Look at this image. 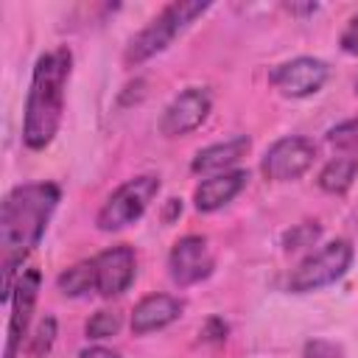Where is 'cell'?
Returning <instances> with one entry per match:
<instances>
[{
    "label": "cell",
    "mask_w": 358,
    "mask_h": 358,
    "mask_svg": "<svg viewBox=\"0 0 358 358\" xmlns=\"http://www.w3.org/2000/svg\"><path fill=\"white\" fill-rule=\"evenodd\" d=\"M285 8H288L291 14H313L319 6H316V3H285Z\"/></svg>",
    "instance_id": "obj_24"
},
{
    "label": "cell",
    "mask_w": 358,
    "mask_h": 358,
    "mask_svg": "<svg viewBox=\"0 0 358 358\" xmlns=\"http://www.w3.org/2000/svg\"><path fill=\"white\" fill-rule=\"evenodd\" d=\"M327 143L338 151H355L358 148V117H350L327 131Z\"/></svg>",
    "instance_id": "obj_20"
},
{
    "label": "cell",
    "mask_w": 358,
    "mask_h": 358,
    "mask_svg": "<svg viewBox=\"0 0 358 358\" xmlns=\"http://www.w3.org/2000/svg\"><path fill=\"white\" fill-rule=\"evenodd\" d=\"M53 341H56V319L53 316H45V319H39V324L34 327V333L28 336L25 355L28 358H45L50 352Z\"/></svg>",
    "instance_id": "obj_18"
},
{
    "label": "cell",
    "mask_w": 358,
    "mask_h": 358,
    "mask_svg": "<svg viewBox=\"0 0 358 358\" xmlns=\"http://www.w3.org/2000/svg\"><path fill=\"white\" fill-rule=\"evenodd\" d=\"M313 159H316L313 140H308L302 134H288V137L274 140L266 148L260 171L271 182H291V179H299L313 165Z\"/></svg>",
    "instance_id": "obj_7"
},
{
    "label": "cell",
    "mask_w": 358,
    "mask_h": 358,
    "mask_svg": "<svg viewBox=\"0 0 358 358\" xmlns=\"http://www.w3.org/2000/svg\"><path fill=\"white\" fill-rule=\"evenodd\" d=\"M246 179L249 173L235 168V171H227V173H215V176H204L199 182V187L193 190V204L199 213H215L221 210L224 204H229L243 187H246Z\"/></svg>",
    "instance_id": "obj_13"
},
{
    "label": "cell",
    "mask_w": 358,
    "mask_h": 358,
    "mask_svg": "<svg viewBox=\"0 0 358 358\" xmlns=\"http://www.w3.org/2000/svg\"><path fill=\"white\" fill-rule=\"evenodd\" d=\"M358 176V157L355 154H341V157H333L322 171H319V187L324 193H333V196H341L352 187Z\"/></svg>",
    "instance_id": "obj_15"
},
{
    "label": "cell",
    "mask_w": 358,
    "mask_h": 358,
    "mask_svg": "<svg viewBox=\"0 0 358 358\" xmlns=\"http://www.w3.org/2000/svg\"><path fill=\"white\" fill-rule=\"evenodd\" d=\"M355 95H358V78H355Z\"/></svg>",
    "instance_id": "obj_25"
},
{
    "label": "cell",
    "mask_w": 358,
    "mask_h": 358,
    "mask_svg": "<svg viewBox=\"0 0 358 358\" xmlns=\"http://www.w3.org/2000/svg\"><path fill=\"white\" fill-rule=\"evenodd\" d=\"M213 109V95L204 87H187L182 90L159 115V131L165 137H185L196 131Z\"/></svg>",
    "instance_id": "obj_9"
},
{
    "label": "cell",
    "mask_w": 358,
    "mask_h": 358,
    "mask_svg": "<svg viewBox=\"0 0 358 358\" xmlns=\"http://www.w3.org/2000/svg\"><path fill=\"white\" fill-rule=\"evenodd\" d=\"M62 199L53 182H28L6 193L0 204V252H3V302L8 299L17 271L25 257L39 246L56 204Z\"/></svg>",
    "instance_id": "obj_1"
},
{
    "label": "cell",
    "mask_w": 358,
    "mask_h": 358,
    "mask_svg": "<svg viewBox=\"0 0 358 358\" xmlns=\"http://www.w3.org/2000/svg\"><path fill=\"white\" fill-rule=\"evenodd\" d=\"M120 327H123V316H120L117 310H106V308H103V310H95V313L87 319L84 333H87V338L101 341V338H112V336H117Z\"/></svg>",
    "instance_id": "obj_17"
},
{
    "label": "cell",
    "mask_w": 358,
    "mask_h": 358,
    "mask_svg": "<svg viewBox=\"0 0 358 358\" xmlns=\"http://www.w3.org/2000/svg\"><path fill=\"white\" fill-rule=\"evenodd\" d=\"M352 255H355V249H352V243L347 238H336V241L324 243L322 249L308 255L291 271L288 291L291 294H310V291H319L324 285H333L352 266Z\"/></svg>",
    "instance_id": "obj_5"
},
{
    "label": "cell",
    "mask_w": 358,
    "mask_h": 358,
    "mask_svg": "<svg viewBox=\"0 0 358 358\" xmlns=\"http://www.w3.org/2000/svg\"><path fill=\"white\" fill-rule=\"evenodd\" d=\"M159 187H162V182L154 173H140L134 179H126L120 187H115L109 193V199L98 210L95 227L101 232H120V229L131 227L134 221L143 218L148 204L157 199Z\"/></svg>",
    "instance_id": "obj_4"
},
{
    "label": "cell",
    "mask_w": 358,
    "mask_h": 358,
    "mask_svg": "<svg viewBox=\"0 0 358 358\" xmlns=\"http://www.w3.org/2000/svg\"><path fill=\"white\" fill-rule=\"evenodd\" d=\"M252 148V140L246 134H235L224 143H213L207 148H201L190 168L193 173H201V176H215V173H227V171H235V165L249 154Z\"/></svg>",
    "instance_id": "obj_12"
},
{
    "label": "cell",
    "mask_w": 358,
    "mask_h": 358,
    "mask_svg": "<svg viewBox=\"0 0 358 358\" xmlns=\"http://www.w3.org/2000/svg\"><path fill=\"white\" fill-rule=\"evenodd\" d=\"M56 288L64 296H87L95 291V277H92V260H81L70 268H64L56 277Z\"/></svg>",
    "instance_id": "obj_16"
},
{
    "label": "cell",
    "mask_w": 358,
    "mask_h": 358,
    "mask_svg": "<svg viewBox=\"0 0 358 358\" xmlns=\"http://www.w3.org/2000/svg\"><path fill=\"white\" fill-rule=\"evenodd\" d=\"M213 252L204 235H185L171 246L168 274L176 285H193L213 274Z\"/></svg>",
    "instance_id": "obj_11"
},
{
    "label": "cell",
    "mask_w": 358,
    "mask_h": 358,
    "mask_svg": "<svg viewBox=\"0 0 358 358\" xmlns=\"http://www.w3.org/2000/svg\"><path fill=\"white\" fill-rule=\"evenodd\" d=\"M39 285H42V274L36 268H22L17 274V282L8 294V305H11V313H8V330H6V355L3 358H20L22 352V344L28 341V327H31V319H34V305H36V296H39Z\"/></svg>",
    "instance_id": "obj_6"
},
{
    "label": "cell",
    "mask_w": 358,
    "mask_h": 358,
    "mask_svg": "<svg viewBox=\"0 0 358 358\" xmlns=\"http://www.w3.org/2000/svg\"><path fill=\"white\" fill-rule=\"evenodd\" d=\"M207 8H210V3H204V0H173V3H168L143 31H137L131 36V42H129V48L123 53V62L129 67H137V64L148 62L151 56L162 53Z\"/></svg>",
    "instance_id": "obj_3"
},
{
    "label": "cell",
    "mask_w": 358,
    "mask_h": 358,
    "mask_svg": "<svg viewBox=\"0 0 358 358\" xmlns=\"http://www.w3.org/2000/svg\"><path fill=\"white\" fill-rule=\"evenodd\" d=\"M179 316H182V302L176 296H171V294H148L131 310V333L134 336H145V333L162 330L171 322H176Z\"/></svg>",
    "instance_id": "obj_14"
},
{
    "label": "cell",
    "mask_w": 358,
    "mask_h": 358,
    "mask_svg": "<svg viewBox=\"0 0 358 358\" xmlns=\"http://www.w3.org/2000/svg\"><path fill=\"white\" fill-rule=\"evenodd\" d=\"M327 76H330L327 62H322L316 56H296L291 62L277 64L268 73V81L285 98H308L324 87Z\"/></svg>",
    "instance_id": "obj_8"
},
{
    "label": "cell",
    "mask_w": 358,
    "mask_h": 358,
    "mask_svg": "<svg viewBox=\"0 0 358 358\" xmlns=\"http://www.w3.org/2000/svg\"><path fill=\"white\" fill-rule=\"evenodd\" d=\"M78 358H120V355L109 347H87V350L78 352Z\"/></svg>",
    "instance_id": "obj_23"
},
{
    "label": "cell",
    "mask_w": 358,
    "mask_h": 358,
    "mask_svg": "<svg viewBox=\"0 0 358 358\" xmlns=\"http://www.w3.org/2000/svg\"><path fill=\"white\" fill-rule=\"evenodd\" d=\"M92 260V277H95V294L112 299V296H120L131 282H134V274H137V255L131 246L126 243H117V246H109L103 252H98Z\"/></svg>",
    "instance_id": "obj_10"
},
{
    "label": "cell",
    "mask_w": 358,
    "mask_h": 358,
    "mask_svg": "<svg viewBox=\"0 0 358 358\" xmlns=\"http://www.w3.org/2000/svg\"><path fill=\"white\" fill-rule=\"evenodd\" d=\"M338 45H341L344 53L358 56V14L347 20V25H344V31H341V36H338Z\"/></svg>",
    "instance_id": "obj_22"
},
{
    "label": "cell",
    "mask_w": 358,
    "mask_h": 358,
    "mask_svg": "<svg viewBox=\"0 0 358 358\" xmlns=\"http://www.w3.org/2000/svg\"><path fill=\"white\" fill-rule=\"evenodd\" d=\"M302 355L305 358H341V350L336 344L324 341V338H313V341L305 344V352Z\"/></svg>",
    "instance_id": "obj_21"
},
{
    "label": "cell",
    "mask_w": 358,
    "mask_h": 358,
    "mask_svg": "<svg viewBox=\"0 0 358 358\" xmlns=\"http://www.w3.org/2000/svg\"><path fill=\"white\" fill-rule=\"evenodd\" d=\"M70 70H73V53L64 45L42 53L34 64L31 87L25 95V115H22V143L31 151L48 148L62 126Z\"/></svg>",
    "instance_id": "obj_2"
},
{
    "label": "cell",
    "mask_w": 358,
    "mask_h": 358,
    "mask_svg": "<svg viewBox=\"0 0 358 358\" xmlns=\"http://www.w3.org/2000/svg\"><path fill=\"white\" fill-rule=\"evenodd\" d=\"M322 235V227L316 221H305V224H294L291 229L282 232V249L285 252H299L305 246H313Z\"/></svg>",
    "instance_id": "obj_19"
}]
</instances>
